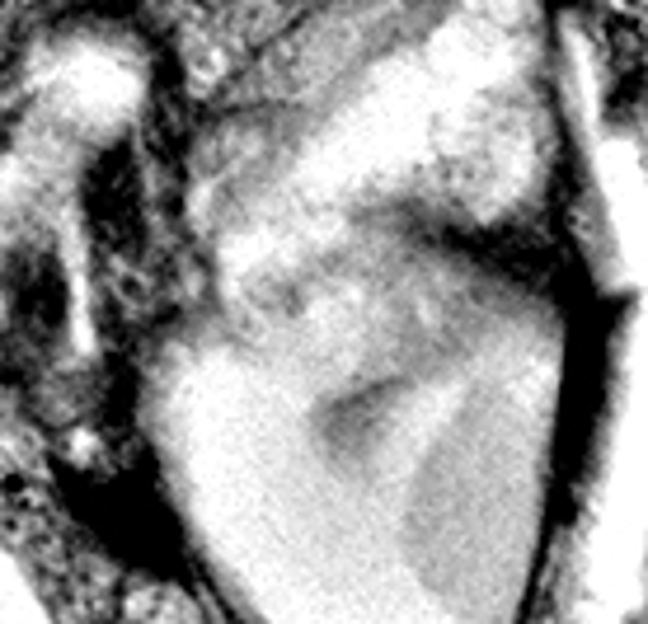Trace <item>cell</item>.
Wrapping results in <instances>:
<instances>
[{
    "label": "cell",
    "instance_id": "1",
    "mask_svg": "<svg viewBox=\"0 0 648 624\" xmlns=\"http://www.w3.org/2000/svg\"><path fill=\"white\" fill-rule=\"evenodd\" d=\"M376 376L301 460L155 474L226 624H545L592 371L583 277L540 240L367 230Z\"/></svg>",
    "mask_w": 648,
    "mask_h": 624
},
{
    "label": "cell",
    "instance_id": "2",
    "mask_svg": "<svg viewBox=\"0 0 648 624\" xmlns=\"http://www.w3.org/2000/svg\"><path fill=\"white\" fill-rule=\"evenodd\" d=\"M564 24L540 0H343L216 122L188 188L221 282L367 230L536 240L569 212ZM362 230V235H367Z\"/></svg>",
    "mask_w": 648,
    "mask_h": 624
},
{
    "label": "cell",
    "instance_id": "3",
    "mask_svg": "<svg viewBox=\"0 0 648 624\" xmlns=\"http://www.w3.org/2000/svg\"><path fill=\"white\" fill-rule=\"evenodd\" d=\"M160 80L108 10L47 19L0 66V376L57 432L137 404Z\"/></svg>",
    "mask_w": 648,
    "mask_h": 624
},
{
    "label": "cell",
    "instance_id": "4",
    "mask_svg": "<svg viewBox=\"0 0 648 624\" xmlns=\"http://www.w3.org/2000/svg\"><path fill=\"white\" fill-rule=\"evenodd\" d=\"M0 624H57L43 587L10 549H0Z\"/></svg>",
    "mask_w": 648,
    "mask_h": 624
}]
</instances>
